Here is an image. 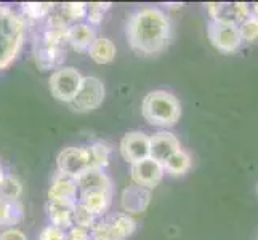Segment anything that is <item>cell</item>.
Wrapping results in <instances>:
<instances>
[{"instance_id":"4316f807","label":"cell","mask_w":258,"mask_h":240,"mask_svg":"<svg viewBox=\"0 0 258 240\" xmlns=\"http://www.w3.org/2000/svg\"><path fill=\"white\" fill-rule=\"evenodd\" d=\"M112 5L109 2H92V4H87V18H85V21L88 24H92V26H96L100 24L103 21V18L104 15L109 12V8Z\"/></svg>"},{"instance_id":"d4e9b609","label":"cell","mask_w":258,"mask_h":240,"mask_svg":"<svg viewBox=\"0 0 258 240\" xmlns=\"http://www.w3.org/2000/svg\"><path fill=\"white\" fill-rule=\"evenodd\" d=\"M88 152L92 158V167L95 168H104L109 164L111 158V147L103 143V141H95L93 144L88 146Z\"/></svg>"},{"instance_id":"8992f818","label":"cell","mask_w":258,"mask_h":240,"mask_svg":"<svg viewBox=\"0 0 258 240\" xmlns=\"http://www.w3.org/2000/svg\"><path fill=\"white\" fill-rule=\"evenodd\" d=\"M207 35L213 47L221 53H234L242 45V34L239 24L228 21L210 20L207 26Z\"/></svg>"},{"instance_id":"8fae6325","label":"cell","mask_w":258,"mask_h":240,"mask_svg":"<svg viewBox=\"0 0 258 240\" xmlns=\"http://www.w3.org/2000/svg\"><path fill=\"white\" fill-rule=\"evenodd\" d=\"M76 181H77L79 197L85 194H93V192H109V194L114 192L112 180L108 173H104L103 168L90 167L81 176H77Z\"/></svg>"},{"instance_id":"3957f363","label":"cell","mask_w":258,"mask_h":240,"mask_svg":"<svg viewBox=\"0 0 258 240\" xmlns=\"http://www.w3.org/2000/svg\"><path fill=\"white\" fill-rule=\"evenodd\" d=\"M141 115L149 125L170 128L181 117V104L178 98L167 90L149 92L141 103Z\"/></svg>"},{"instance_id":"cb8c5ba5","label":"cell","mask_w":258,"mask_h":240,"mask_svg":"<svg viewBox=\"0 0 258 240\" xmlns=\"http://www.w3.org/2000/svg\"><path fill=\"white\" fill-rule=\"evenodd\" d=\"M58 12L71 26V24L81 23L87 18V4L85 2H66L58 7Z\"/></svg>"},{"instance_id":"277c9868","label":"cell","mask_w":258,"mask_h":240,"mask_svg":"<svg viewBox=\"0 0 258 240\" xmlns=\"http://www.w3.org/2000/svg\"><path fill=\"white\" fill-rule=\"evenodd\" d=\"M137 229V223L127 213H114L111 216L98 218L90 229V240H127Z\"/></svg>"},{"instance_id":"2e32d148","label":"cell","mask_w":258,"mask_h":240,"mask_svg":"<svg viewBox=\"0 0 258 240\" xmlns=\"http://www.w3.org/2000/svg\"><path fill=\"white\" fill-rule=\"evenodd\" d=\"M96 37L98 29L87 21L71 24L68 28V47L77 53H87Z\"/></svg>"},{"instance_id":"9c48e42d","label":"cell","mask_w":258,"mask_h":240,"mask_svg":"<svg viewBox=\"0 0 258 240\" xmlns=\"http://www.w3.org/2000/svg\"><path fill=\"white\" fill-rule=\"evenodd\" d=\"M164 175H165L164 165L151 157L130 165L132 184L141 186V188L149 189V191L154 189L156 186L162 181Z\"/></svg>"},{"instance_id":"f1b7e54d","label":"cell","mask_w":258,"mask_h":240,"mask_svg":"<svg viewBox=\"0 0 258 240\" xmlns=\"http://www.w3.org/2000/svg\"><path fill=\"white\" fill-rule=\"evenodd\" d=\"M39 240H68V235H66V230L53 224H48L40 230Z\"/></svg>"},{"instance_id":"30bf717a","label":"cell","mask_w":258,"mask_h":240,"mask_svg":"<svg viewBox=\"0 0 258 240\" xmlns=\"http://www.w3.org/2000/svg\"><path fill=\"white\" fill-rule=\"evenodd\" d=\"M122 158L127 164H135L149 157V136L143 131H128L119 144Z\"/></svg>"},{"instance_id":"f546056e","label":"cell","mask_w":258,"mask_h":240,"mask_svg":"<svg viewBox=\"0 0 258 240\" xmlns=\"http://www.w3.org/2000/svg\"><path fill=\"white\" fill-rule=\"evenodd\" d=\"M66 235H68V240H90V230L73 226L66 232Z\"/></svg>"},{"instance_id":"44dd1931","label":"cell","mask_w":258,"mask_h":240,"mask_svg":"<svg viewBox=\"0 0 258 240\" xmlns=\"http://www.w3.org/2000/svg\"><path fill=\"white\" fill-rule=\"evenodd\" d=\"M56 4L48 2H26L20 5V15L29 23H42L55 12Z\"/></svg>"},{"instance_id":"1f68e13d","label":"cell","mask_w":258,"mask_h":240,"mask_svg":"<svg viewBox=\"0 0 258 240\" xmlns=\"http://www.w3.org/2000/svg\"><path fill=\"white\" fill-rule=\"evenodd\" d=\"M250 16L255 18V20H258V4L250 5Z\"/></svg>"},{"instance_id":"484cf974","label":"cell","mask_w":258,"mask_h":240,"mask_svg":"<svg viewBox=\"0 0 258 240\" xmlns=\"http://www.w3.org/2000/svg\"><path fill=\"white\" fill-rule=\"evenodd\" d=\"M98 221V218L93 215V213L88 211L82 203H76L74 207V213H73V224L77 226V227H84V229H88L90 230L95 223Z\"/></svg>"},{"instance_id":"6da1fadb","label":"cell","mask_w":258,"mask_h":240,"mask_svg":"<svg viewBox=\"0 0 258 240\" xmlns=\"http://www.w3.org/2000/svg\"><path fill=\"white\" fill-rule=\"evenodd\" d=\"M172 21L157 7H141L133 12L125 26L130 48L140 56H156L172 40Z\"/></svg>"},{"instance_id":"7c38bea8","label":"cell","mask_w":258,"mask_h":240,"mask_svg":"<svg viewBox=\"0 0 258 240\" xmlns=\"http://www.w3.org/2000/svg\"><path fill=\"white\" fill-rule=\"evenodd\" d=\"M32 55H34L35 66L45 72V70H50V69L61 67V64H63L66 59V47H55V45H50V43L34 39Z\"/></svg>"},{"instance_id":"52a82bcc","label":"cell","mask_w":258,"mask_h":240,"mask_svg":"<svg viewBox=\"0 0 258 240\" xmlns=\"http://www.w3.org/2000/svg\"><path fill=\"white\" fill-rule=\"evenodd\" d=\"M82 74L79 72L76 67L71 66H61L51 74L48 85L51 95L56 98L58 101H63L69 104L77 95L79 88L82 84Z\"/></svg>"},{"instance_id":"603a6c76","label":"cell","mask_w":258,"mask_h":240,"mask_svg":"<svg viewBox=\"0 0 258 240\" xmlns=\"http://www.w3.org/2000/svg\"><path fill=\"white\" fill-rule=\"evenodd\" d=\"M23 194V184L12 175H7L0 181V199L5 202H18Z\"/></svg>"},{"instance_id":"5bb4252c","label":"cell","mask_w":258,"mask_h":240,"mask_svg":"<svg viewBox=\"0 0 258 240\" xmlns=\"http://www.w3.org/2000/svg\"><path fill=\"white\" fill-rule=\"evenodd\" d=\"M149 202H151V191L141 188V186L130 184L122 191L120 205L123 213H127L130 216L145 213L149 207Z\"/></svg>"},{"instance_id":"4fadbf2b","label":"cell","mask_w":258,"mask_h":240,"mask_svg":"<svg viewBox=\"0 0 258 240\" xmlns=\"http://www.w3.org/2000/svg\"><path fill=\"white\" fill-rule=\"evenodd\" d=\"M207 10L210 15V20L217 21H228L234 24L244 23L250 16V5L241 2H220V4H207Z\"/></svg>"},{"instance_id":"e0dca14e","label":"cell","mask_w":258,"mask_h":240,"mask_svg":"<svg viewBox=\"0 0 258 240\" xmlns=\"http://www.w3.org/2000/svg\"><path fill=\"white\" fill-rule=\"evenodd\" d=\"M77 199H79V191H77L76 178L56 172L48 189V200L77 202Z\"/></svg>"},{"instance_id":"ac0fdd59","label":"cell","mask_w":258,"mask_h":240,"mask_svg":"<svg viewBox=\"0 0 258 240\" xmlns=\"http://www.w3.org/2000/svg\"><path fill=\"white\" fill-rule=\"evenodd\" d=\"M77 202H66V200H48L47 202V216L53 226H56L63 230L73 227V213Z\"/></svg>"},{"instance_id":"5b68a950","label":"cell","mask_w":258,"mask_h":240,"mask_svg":"<svg viewBox=\"0 0 258 240\" xmlns=\"http://www.w3.org/2000/svg\"><path fill=\"white\" fill-rule=\"evenodd\" d=\"M104 96H106V88L101 80L98 77L88 75L82 78L81 88H79L74 100L68 106H69V109L74 112H81V114L92 112L103 104Z\"/></svg>"},{"instance_id":"ffe728a7","label":"cell","mask_w":258,"mask_h":240,"mask_svg":"<svg viewBox=\"0 0 258 240\" xmlns=\"http://www.w3.org/2000/svg\"><path fill=\"white\" fill-rule=\"evenodd\" d=\"M79 203H82V205L93 213L96 218H103L104 213L109 210L111 207V202H112V194L109 192H93V194H85V195H81V197L77 199Z\"/></svg>"},{"instance_id":"83f0119b","label":"cell","mask_w":258,"mask_h":240,"mask_svg":"<svg viewBox=\"0 0 258 240\" xmlns=\"http://www.w3.org/2000/svg\"><path fill=\"white\" fill-rule=\"evenodd\" d=\"M239 29L242 34V40L252 42L258 39V20H255V18L248 16L244 23L239 24Z\"/></svg>"},{"instance_id":"7a4b0ae2","label":"cell","mask_w":258,"mask_h":240,"mask_svg":"<svg viewBox=\"0 0 258 240\" xmlns=\"http://www.w3.org/2000/svg\"><path fill=\"white\" fill-rule=\"evenodd\" d=\"M29 24L20 12L0 4V70L10 66L24 45Z\"/></svg>"},{"instance_id":"d6986e66","label":"cell","mask_w":258,"mask_h":240,"mask_svg":"<svg viewBox=\"0 0 258 240\" xmlns=\"http://www.w3.org/2000/svg\"><path fill=\"white\" fill-rule=\"evenodd\" d=\"M87 53L90 55V58L95 61L96 64H109L115 59L117 50H115V45L111 39L100 37V35H98Z\"/></svg>"},{"instance_id":"d6a6232c","label":"cell","mask_w":258,"mask_h":240,"mask_svg":"<svg viewBox=\"0 0 258 240\" xmlns=\"http://www.w3.org/2000/svg\"><path fill=\"white\" fill-rule=\"evenodd\" d=\"M256 194H258V184H256Z\"/></svg>"},{"instance_id":"4dcf8cb0","label":"cell","mask_w":258,"mask_h":240,"mask_svg":"<svg viewBox=\"0 0 258 240\" xmlns=\"http://www.w3.org/2000/svg\"><path fill=\"white\" fill-rule=\"evenodd\" d=\"M0 240H28L24 232H21L20 229H15V227H10V229H5L2 234H0Z\"/></svg>"},{"instance_id":"9a60e30c","label":"cell","mask_w":258,"mask_h":240,"mask_svg":"<svg viewBox=\"0 0 258 240\" xmlns=\"http://www.w3.org/2000/svg\"><path fill=\"white\" fill-rule=\"evenodd\" d=\"M181 149L180 141L170 131H159L149 136V157L164 164L168 157Z\"/></svg>"},{"instance_id":"ba28073f","label":"cell","mask_w":258,"mask_h":240,"mask_svg":"<svg viewBox=\"0 0 258 240\" xmlns=\"http://www.w3.org/2000/svg\"><path fill=\"white\" fill-rule=\"evenodd\" d=\"M92 167L88 147H66L56 157V170L68 176L77 178Z\"/></svg>"},{"instance_id":"7402d4cb","label":"cell","mask_w":258,"mask_h":240,"mask_svg":"<svg viewBox=\"0 0 258 240\" xmlns=\"http://www.w3.org/2000/svg\"><path fill=\"white\" fill-rule=\"evenodd\" d=\"M191 164L192 162H191L189 154L184 152L183 149H180L172 157H168L162 165H164L165 173L172 175V176H183L184 173L189 172Z\"/></svg>"}]
</instances>
